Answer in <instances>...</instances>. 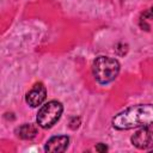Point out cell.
Here are the masks:
<instances>
[{"label":"cell","mask_w":153,"mask_h":153,"mask_svg":"<svg viewBox=\"0 0 153 153\" xmlns=\"http://www.w3.org/2000/svg\"><path fill=\"white\" fill-rule=\"evenodd\" d=\"M96 151H98V152H105V151H108V147H106L104 143L99 142V143L96 146Z\"/></svg>","instance_id":"obj_10"},{"label":"cell","mask_w":153,"mask_h":153,"mask_svg":"<svg viewBox=\"0 0 153 153\" xmlns=\"http://www.w3.org/2000/svg\"><path fill=\"white\" fill-rule=\"evenodd\" d=\"M121 69L120 62L110 56L100 55L93 60L92 63V75L99 85H108L112 82Z\"/></svg>","instance_id":"obj_2"},{"label":"cell","mask_w":153,"mask_h":153,"mask_svg":"<svg viewBox=\"0 0 153 153\" xmlns=\"http://www.w3.org/2000/svg\"><path fill=\"white\" fill-rule=\"evenodd\" d=\"M63 112V105L59 100H49L41 106L37 112L36 122L38 127L43 129L51 128L60 118Z\"/></svg>","instance_id":"obj_3"},{"label":"cell","mask_w":153,"mask_h":153,"mask_svg":"<svg viewBox=\"0 0 153 153\" xmlns=\"http://www.w3.org/2000/svg\"><path fill=\"white\" fill-rule=\"evenodd\" d=\"M69 145V137L67 135H55L51 136L44 145V151L50 153L65 152Z\"/></svg>","instance_id":"obj_6"},{"label":"cell","mask_w":153,"mask_h":153,"mask_svg":"<svg viewBox=\"0 0 153 153\" xmlns=\"http://www.w3.org/2000/svg\"><path fill=\"white\" fill-rule=\"evenodd\" d=\"M153 123V104L131 105L114 116L111 124L117 130L141 128Z\"/></svg>","instance_id":"obj_1"},{"label":"cell","mask_w":153,"mask_h":153,"mask_svg":"<svg viewBox=\"0 0 153 153\" xmlns=\"http://www.w3.org/2000/svg\"><path fill=\"white\" fill-rule=\"evenodd\" d=\"M130 141L139 149H153V123L136 130L131 135Z\"/></svg>","instance_id":"obj_4"},{"label":"cell","mask_w":153,"mask_h":153,"mask_svg":"<svg viewBox=\"0 0 153 153\" xmlns=\"http://www.w3.org/2000/svg\"><path fill=\"white\" fill-rule=\"evenodd\" d=\"M47 98V88L43 82H36L25 94V102L31 108H38L43 105Z\"/></svg>","instance_id":"obj_5"},{"label":"cell","mask_w":153,"mask_h":153,"mask_svg":"<svg viewBox=\"0 0 153 153\" xmlns=\"http://www.w3.org/2000/svg\"><path fill=\"white\" fill-rule=\"evenodd\" d=\"M37 134H38V128L32 123H24L16 129V135L23 140H31L36 137Z\"/></svg>","instance_id":"obj_7"},{"label":"cell","mask_w":153,"mask_h":153,"mask_svg":"<svg viewBox=\"0 0 153 153\" xmlns=\"http://www.w3.org/2000/svg\"><path fill=\"white\" fill-rule=\"evenodd\" d=\"M148 18H149V19H151V18H153V7L148 8V10L142 14V17H141V23H142V22L145 23Z\"/></svg>","instance_id":"obj_8"},{"label":"cell","mask_w":153,"mask_h":153,"mask_svg":"<svg viewBox=\"0 0 153 153\" xmlns=\"http://www.w3.org/2000/svg\"><path fill=\"white\" fill-rule=\"evenodd\" d=\"M79 124H80V118L79 117H73L71 120V122H69V127L72 129H76L79 127Z\"/></svg>","instance_id":"obj_9"}]
</instances>
